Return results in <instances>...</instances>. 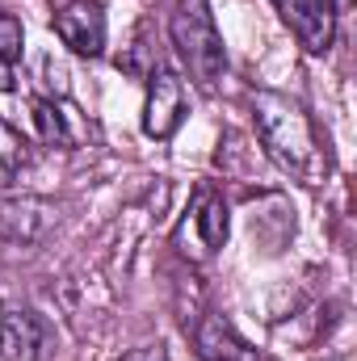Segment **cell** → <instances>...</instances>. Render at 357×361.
<instances>
[{
  "label": "cell",
  "mask_w": 357,
  "mask_h": 361,
  "mask_svg": "<svg viewBox=\"0 0 357 361\" xmlns=\"http://www.w3.org/2000/svg\"><path fill=\"white\" fill-rule=\"evenodd\" d=\"M253 122H257V135L265 143L269 160L294 177H311L315 173V160H320V147H315V130H311V118L298 101H290L286 92L273 89H257L253 92Z\"/></svg>",
  "instance_id": "6da1fadb"
},
{
  "label": "cell",
  "mask_w": 357,
  "mask_h": 361,
  "mask_svg": "<svg viewBox=\"0 0 357 361\" xmlns=\"http://www.w3.org/2000/svg\"><path fill=\"white\" fill-rule=\"evenodd\" d=\"M173 47L181 63L189 68V80L202 92H214L227 72V51L214 25V13L206 0H177L173 8Z\"/></svg>",
  "instance_id": "7a4b0ae2"
},
{
  "label": "cell",
  "mask_w": 357,
  "mask_h": 361,
  "mask_svg": "<svg viewBox=\"0 0 357 361\" xmlns=\"http://www.w3.org/2000/svg\"><path fill=\"white\" fill-rule=\"evenodd\" d=\"M0 357L4 361H47L55 357V332L47 315L34 307H4L0 311Z\"/></svg>",
  "instance_id": "3957f363"
},
{
  "label": "cell",
  "mask_w": 357,
  "mask_h": 361,
  "mask_svg": "<svg viewBox=\"0 0 357 361\" xmlns=\"http://www.w3.org/2000/svg\"><path fill=\"white\" fill-rule=\"evenodd\" d=\"M55 223H59V210L42 197H30V193L0 197V240L8 244H38L55 231Z\"/></svg>",
  "instance_id": "277c9868"
},
{
  "label": "cell",
  "mask_w": 357,
  "mask_h": 361,
  "mask_svg": "<svg viewBox=\"0 0 357 361\" xmlns=\"http://www.w3.org/2000/svg\"><path fill=\"white\" fill-rule=\"evenodd\" d=\"M55 34L76 55H101L105 51V8L97 0H72L55 13Z\"/></svg>",
  "instance_id": "5b68a950"
},
{
  "label": "cell",
  "mask_w": 357,
  "mask_h": 361,
  "mask_svg": "<svg viewBox=\"0 0 357 361\" xmlns=\"http://www.w3.org/2000/svg\"><path fill=\"white\" fill-rule=\"evenodd\" d=\"M181 109H185L181 76L169 72V68H152V76H147V101H143V130L152 139H169L181 126Z\"/></svg>",
  "instance_id": "8992f818"
},
{
  "label": "cell",
  "mask_w": 357,
  "mask_h": 361,
  "mask_svg": "<svg viewBox=\"0 0 357 361\" xmlns=\"http://www.w3.org/2000/svg\"><path fill=\"white\" fill-rule=\"evenodd\" d=\"M273 8L282 13V21L298 34V42L311 55H324L337 38V13L324 0H273Z\"/></svg>",
  "instance_id": "52a82bcc"
},
{
  "label": "cell",
  "mask_w": 357,
  "mask_h": 361,
  "mask_svg": "<svg viewBox=\"0 0 357 361\" xmlns=\"http://www.w3.org/2000/svg\"><path fill=\"white\" fill-rule=\"evenodd\" d=\"M34 126L42 135V143L51 147H63V152H76L85 139H89V122L76 105L68 101H55V97H38L34 101Z\"/></svg>",
  "instance_id": "ba28073f"
},
{
  "label": "cell",
  "mask_w": 357,
  "mask_h": 361,
  "mask_svg": "<svg viewBox=\"0 0 357 361\" xmlns=\"http://www.w3.org/2000/svg\"><path fill=\"white\" fill-rule=\"evenodd\" d=\"M193 345H198V357L202 361H269L265 353H257L223 315H206V319L193 328Z\"/></svg>",
  "instance_id": "9c48e42d"
},
{
  "label": "cell",
  "mask_w": 357,
  "mask_h": 361,
  "mask_svg": "<svg viewBox=\"0 0 357 361\" xmlns=\"http://www.w3.org/2000/svg\"><path fill=\"white\" fill-rule=\"evenodd\" d=\"M193 227H198L206 252H214V248L227 244V206H223L219 193H210V189L198 193V202H193Z\"/></svg>",
  "instance_id": "30bf717a"
},
{
  "label": "cell",
  "mask_w": 357,
  "mask_h": 361,
  "mask_svg": "<svg viewBox=\"0 0 357 361\" xmlns=\"http://www.w3.org/2000/svg\"><path fill=\"white\" fill-rule=\"evenodd\" d=\"M25 164H30V143L21 139V130L0 122V185H8Z\"/></svg>",
  "instance_id": "8fae6325"
},
{
  "label": "cell",
  "mask_w": 357,
  "mask_h": 361,
  "mask_svg": "<svg viewBox=\"0 0 357 361\" xmlns=\"http://www.w3.org/2000/svg\"><path fill=\"white\" fill-rule=\"evenodd\" d=\"M25 51V30L13 13H0V63H17Z\"/></svg>",
  "instance_id": "7c38bea8"
},
{
  "label": "cell",
  "mask_w": 357,
  "mask_h": 361,
  "mask_svg": "<svg viewBox=\"0 0 357 361\" xmlns=\"http://www.w3.org/2000/svg\"><path fill=\"white\" fill-rule=\"evenodd\" d=\"M122 361H169V349H164L160 341H152V345H139V349H131Z\"/></svg>",
  "instance_id": "4fadbf2b"
},
{
  "label": "cell",
  "mask_w": 357,
  "mask_h": 361,
  "mask_svg": "<svg viewBox=\"0 0 357 361\" xmlns=\"http://www.w3.org/2000/svg\"><path fill=\"white\" fill-rule=\"evenodd\" d=\"M349 8V0H332V13H345Z\"/></svg>",
  "instance_id": "5bb4252c"
}]
</instances>
